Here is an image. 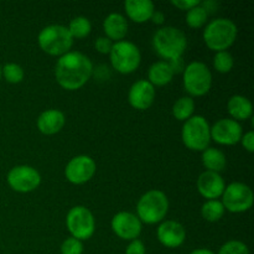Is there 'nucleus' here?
Segmentation results:
<instances>
[{"label": "nucleus", "mask_w": 254, "mask_h": 254, "mask_svg": "<svg viewBox=\"0 0 254 254\" xmlns=\"http://www.w3.org/2000/svg\"><path fill=\"white\" fill-rule=\"evenodd\" d=\"M93 64L91 60L78 51H69L60 57L55 67V76L62 88L76 91L91 78Z\"/></svg>", "instance_id": "1"}, {"label": "nucleus", "mask_w": 254, "mask_h": 254, "mask_svg": "<svg viewBox=\"0 0 254 254\" xmlns=\"http://www.w3.org/2000/svg\"><path fill=\"white\" fill-rule=\"evenodd\" d=\"M237 25L231 19L218 17L207 24L203 30V41L206 46L216 52L226 51L237 39Z\"/></svg>", "instance_id": "2"}, {"label": "nucleus", "mask_w": 254, "mask_h": 254, "mask_svg": "<svg viewBox=\"0 0 254 254\" xmlns=\"http://www.w3.org/2000/svg\"><path fill=\"white\" fill-rule=\"evenodd\" d=\"M153 46L159 56L170 61L183 57V54L188 47V39L178 27L165 26L155 32L153 37Z\"/></svg>", "instance_id": "3"}, {"label": "nucleus", "mask_w": 254, "mask_h": 254, "mask_svg": "<svg viewBox=\"0 0 254 254\" xmlns=\"http://www.w3.org/2000/svg\"><path fill=\"white\" fill-rule=\"evenodd\" d=\"M169 211V200L160 190H150L144 193L136 205V217L146 225H155L165 218Z\"/></svg>", "instance_id": "4"}, {"label": "nucleus", "mask_w": 254, "mask_h": 254, "mask_svg": "<svg viewBox=\"0 0 254 254\" xmlns=\"http://www.w3.org/2000/svg\"><path fill=\"white\" fill-rule=\"evenodd\" d=\"M37 41L42 51L51 56L61 57L69 52L73 45V37L71 36L66 26L49 25L40 31Z\"/></svg>", "instance_id": "5"}, {"label": "nucleus", "mask_w": 254, "mask_h": 254, "mask_svg": "<svg viewBox=\"0 0 254 254\" xmlns=\"http://www.w3.org/2000/svg\"><path fill=\"white\" fill-rule=\"evenodd\" d=\"M181 138L185 146L193 151H203L211 141V127L201 116H192L184 123Z\"/></svg>", "instance_id": "6"}, {"label": "nucleus", "mask_w": 254, "mask_h": 254, "mask_svg": "<svg viewBox=\"0 0 254 254\" xmlns=\"http://www.w3.org/2000/svg\"><path fill=\"white\" fill-rule=\"evenodd\" d=\"M109 57L113 68L123 74H129L136 71L141 61V55L138 46L126 40L114 42L109 52Z\"/></svg>", "instance_id": "7"}, {"label": "nucleus", "mask_w": 254, "mask_h": 254, "mask_svg": "<svg viewBox=\"0 0 254 254\" xmlns=\"http://www.w3.org/2000/svg\"><path fill=\"white\" fill-rule=\"evenodd\" d=\"M184 87L193 97L205 96L212 87V73L203 62L193 61L184 69Z\"/></svg>", "instance_id": "8"}, {"label": "nucleus", "mask_w": 254, "mask_h": 254, "mask_svg": "<svg viewBox=\"0 0 254 254\" xmlns=\"http://www.w3.org/2000/svg\"><path fill=\"white\" fill-rule=\"evenodd\" d=\"M66 226L72 237L81 242L89 240L96 231L93 213L84 206H74L68 211Z\"/></svg>", "instance_id": "9"}, {"label": "nucleus", "mask_w": 254, "mask_h": 254, "mask_svg": "<svg viewBox=\"0 0 254 254\" xmlns=\"http://www.w3.org/2000/svg\"><path fill=\"white\" fill-rule=\"evenodd\" d=\"M254 195L252 189L243 183H232L226 186L222 193V205L225 210L233 213L246 212L253 206Z\"/></svg>", "instance_id": "10"}, {"label": "nucleus", "mask_w": 254, "mask_h": 254, "mask_svg": "<svg viewBox=\"0 0 254 254\" xmlns=\"http://www.w3.org/2000/svg\"><path fill=\"white\" fill-rule=\"evenodd\" d=\"M7 184L16 192H31L41 184V176L36 169L27 165H19L12 168L7 174Z\"/></svg>", "instance_id": "11"}, {"label": "nucleus", "mask_w": 254, "mask_h": 254, "mask_svg": "<svg viewBox=\"0 0 254 254\" xmlns=\"http://www.w3.org/2000/svg\"><path fill=\"white\" fill-rule=\"evenodd\" d=\"M94 174H96V163L88 155L74 156L68 161L64 169L66 179L74 185L88 183Z\"/></svg>", "instance_id": "12"}, {"label": "nucleus", "mask_w": 254, "mask_h": 254, "mask_svg": "<svg viewBox=\"0 0 254 254\" xmlns=\"http://www.w3.org/2000/svg\"><path fill=\"white\" fill-rule=\"evenodd\" d=\"M242 135V127L233 119H220L211 127V139L221 145H235Z\"/></svg>", "instance_id": "13"}, {"label": "nucleus", "mask_w": 254, "mask_h": 254, "mask_svg": "<svg viewBox=\"0 0 254 254\" xmlns=\"http://www.w3.org/2000/svg\"><path fill=\"white\" fill-rule=\"evenodd\" d=\"M112 230L119 238L126 241L138 240L141 232V222L134 213L118 212L112 218Z\"/></svg>", "instance_id": "14"}, {"label": "nucleus", "mask_w": 254, "mask_h": 254, "mask_svg": "<svg viewBox=\"0 0 254 254\" xmlns=\"http://www.w3.org/2000/svg\"><path fill=\"white\" fill-rule=\"evenodd\" d=\"M129 103L138 111L150 108L155 99V87L145 79H139L131 84L128 94Z\"/></svg>", "instance_id": "15"}, {"label": "nucleus", "mask_w": 254, "mask_h": 254, "mask_svg": "<svg viewBox=\"0 0 254 254\" xmlns=\"http://www.w3.org/2000/svg\"><path fill=\"white\" fill-rule=\"evenodd\" d=\"M156 235H158L159 242L166 248L180 247L186 240L185 227L173 220L164 221L158 227Z\"/></svg>", "instance_id": "16"}, {"label": "nucleus", "mask_w": 254, "mask_h": 254, "mask_svg": "<svg viewBox=\"0 0 254 254\" xmlns=\"http://www.w3.org/2000/svg\"><path fill=\"white\" fill-rule=\"evenodd\" d=\"M226 185L222 176L212 171H203L197 179V190L207 200H217L225 191Z\"/></svg>", "instance_id": "17"}, {"label": "nucleus", "mask_w": 254, "mask_h": 254, "mask_svg": "<svg viewBox=\"0 0 254 254\" xmlns=\"http://www.w3.org/2000/svg\"><path fill=\"white\" fill-rule=\"evenodd\" d=\"M66 123L64 114L59 109H47L37 118V128L45 135L57 134Z\"/></svg>", "instance_id": "18"}, {"label": "nucleus", "mask_w": 254, "mask_h": 254, "mask_svg": "<svg viewBox=\"0 0 254 254\" xmlns=\"http://www.w3.org/2000/svg\"><path fill=\"white\" fill-rule=\"evenodd\" d=\"M124 7L129 19L136 24H143L150 20L155 11V5L150 0H127Z\"/></svg>", "instance_id": "19"}, {"label": "nucleus", "mask_w": 254, "mask_h": 254, "mask_svg": "<svg viewBox=\"0 0 254 254\" xmlns=\"http://www.w3.org/2000/svg\"><path fill=\"white\" fill-rule=\"evenodd\" d=\"M103 31L111 41H122L128 32V21L118 12H112L104 19Z\"/></svg>", "instance_id": "20"}, {"label": "nucleus", "mask_w": 254, "mask_h": 254, "mask_svg": "<svg viewBox=\"0 0 254 254\" xmlns=\"http://www.w3.org/2000/svg\"><path fill=\"white\" fill-rule=\"evenodd\" d=\"M227 109L233 121H246L253 114V106L245 96H233L228 99Z\"/></svg>", "instance_id": "21"}, {"label": "nucleus", "mask_w": 254, "mask_h": 254, "mask_svg": "<svg viewBox=\"0 0 254 254\" xmlns=\"http://www.w3.org/2000/svg\"><path fill=\"white\" fill-rule=\"evenodd\" d=\"M174 77V72L171 69L170 64L168 61H158L150 66L148 71L149 82L155 86H165L170 83Z\"/></svg>", "instance_id": "22"}, {"label": "nucleus", "mask_w": 254, "mask_h": 254, "mask_svg": "<svg viewBox=\"0 0 254 254\" xmlns=\"http://www.w3.org/2000/svg\"><path fill=\"white\" fill-rule=\"evenodd\" d=\"M202 164L207 171L220 174L227 165L226 155L221 150L215 148H207L202 151Z\"/></svg>", "instance_id": "23"}, {"label": "nucleus", "mask_w": 254, "mask_h": 254, "mask_svg": "<svg viewBox=\"0 0 254 254\" xmlns=\"http://www.w3.org/2000/svg\"><path fill=\"white\" fill-rule=\"evenodd\" d=\"M193 112H195V101L191 97H181L173 106V116L178 121L186 122L193 116Z\"/></svg>", "instance_id": "24"}, {"label": "nucleus", "mask_w": 254, "mask_h": 254, "mask_svg": "<svg viewBox=\"0 0 254 254\" xmlns=\"http://www.w3.org/2000/svg\"><path fill=\"white\" fill-rule=\"evenodd\" d=\"M225 207L218 200H207L201 207V215L208 222H217L225 215Z\"/></svg>", "instance_id": "25"}, {"label": "nucleus", "mask_w": 254, "mask_h": 254, "mask_svg": "<svg viewBox=\"0 0 254 254\" xmlns=\"http://www.w3.org/2000/svg\"><path fill=\"white\" fill-rule=\"evenodd\" d=\"M68 31L71 36L74 39H83V37L88 36L91 34L92 25L87 17L84 16H77L71 20L68 25Z\"/></svg>", "instance_id": "26"}, {"label": "nucleus", "mask_w": 254, "mask_h": 254, "mask_svg": "<svg viewBox=\"0 0 254 254\" xmlns=\"http://www.w3.org/2000/svg\"><path fill=\"white\" fill-rule=\"evenodd\" d=\"M207 12L201 6L200 2V5L189 10L188 14H186V22L191 29H200L207 22Z\"/></svg>", "instance_id": "27"}, {"label": "nucleus", "mask_w": 254, "mask_h": 254, "mask_svg": "<svg viewBox=\"0 0 254 254\" xmlns=\"http://www.w3.org/2000/svg\"><path fill=\"white\" fill-rule=\"evenodd\" d=\"M235 66V60L228 51L216 52L213 57V67L220 73H228Z\"/></svg>", "instance_id": "28"}, {"label": "nucleus", "mask_w": 254, "mask_h": 254, "mask_svg": "<svg viewBox=\"0 0 254 254\" xmlns=\"http://www.w3.org/2000/svg\"><path fill=\"white\" fill-rule=\"evenodd\" d=\"M1 76L6 79L9 83H20L24 79V69L17 64H6L1 68Z\"/></svg>", "instance_id": "29"}, {"label": "nucleus", "mask_w": 254, "mask_h": 254, "mask_svg": "<svg viewBox=\"0 0 254 254\" xmlns=\"http://www.w3.org/2000/svg\"><path fill=\"white\" fill-rule=\"evenodd\" d=\"M218 254H250V250L241 241H228L220 248Z\"/></svg>", "instance_id": "30"}, {"label": "nucleus", "mask_w": 254, "mask_h": 254, "mask_svg": "<svg viewBox=\"0 0 254 254\" xmlns=\"http://www.w3.org/2000/svg\"><path fill=\"white\" fill-rule=\"evenodd\" d=\"M83 253V245L81 241L73 237L66 238L61 246V254H82Z\"/></svg>", "instance_id": "31"}, {"label": "nucleus", "mask_w": 254, "mask_h": 254, "mask_svg": "<svg viewBox=\"0 0 254 254\" xmlns=\"http://www.w3.org/2000/svg\"><path fill=\"white\" fill-rule=\"evenodd\" d=\"M94 46H96V50L99 52V54L109 55V52H111L112 50V46H113V42H112L108 37L102 36L96 40Z\"/></svg>", "instance_id": "32"}, {"label": "nucleus", "mask_w": 254, "mask_h": 254, "mask_svg": "<svg viewBox=\"0 0 254 254\" xmlns=\"http://www.w3.org/2000/svg\"><path fill=\"white\" fill-rule=\"evenodd\" d=\"M126 254H145V246L140 240L130 241L126 250Z\"/></svg>", "instance_id": "33"}, {"label": "nucleus", "mask_w": 254, "mask_h": 254, "mask_svg": "<svg viewBox=\"0 0 254 254\" xmlns=\"http://www.w3.org/2000/svg\"><path fill=\"white\" fill-rule=\"evenodd\" d=\"M200 0H174V1H171V5H174V6L180 10H184V11L185 10L189 11L192 7L200 5Z\"/></svg>", "instance_id": "34"}, {"label": "nucleus", "mask_w": 254, "mask_h": 254, "mask_svg": "<svg viewBox=\"0 0 254 254\" xmlns=\"http://www.w3.org/2000/svg\"><path fill=\"white\" fill-rule=\"evenodd\" d=\"M241 141H242V145L246 150L250 151V153H253L254 151V133H253V130L247 131L245 135H242Z\"/></svg>", "instance_id": "35"}, {"label": "nucleus", "mask_w": 254, "mask_h": 254, "mask_svg": "<svg viewBox=\"0 0 254 254\" xmlns=\"http://www.w3.org/2000/svg\"><path fill=\"white\" fill-rule=\"evenodd\" d=\"M168 62H169V64H170L171 69H173L174 74L184 72V69H185V64H184L183 57H178V59L170 60V61H168Z\"/></svg>", "instance_id": "36"}, {"label": "nucleus", "mask_w": 254, "mask_h": 254, "mask_svg": "<svg viewBox=\"0 0 254 254\" xmlns=\"http://www.w3.org/2000/svg\"><path fill=\"white\" fill-rule=\"evenodd\" d=\"M201 6L203 7V9L206 10V12H207V15H210V14H213V12H216L217 11V9H218V2H216V1H210V0H208V1H201Z\"/></svg>", "instance_id": "37"}, {"label": "nucleus", "mask_w": 254, "mask_h": 254, "mask_svg": "<svg viewBox=\"0 0 254 254\" xmlns=\"http://www.w3.org/2000/svg\"><path fill=\"white\" fill-rule=\"evenodd\" d=\"M150 20L154 22V24L161 25L164 21H165V15H164V12L155 10V11L153 12V15H151Z\"/></svg>", "instance_id": "38"}, {"label": "nucleus", "mask_w": 254, "mask_h": 254, "mask_svg": "<svg viewBox=\"0 0 254 254\" xmlns=\"http://www.w3.org/2000/svg\"><path fill=\"white\" fill-rule=\"evenodd\" d=\"M190 254H215L211 250H207V248H197V250L192 251Z\"/></svg>", "instance_id": "39"}, {"label": "nucleus", "mask_w": 254, "mask_h": 254, "mask_svg": "<svg viewBox=\"0 0 254 254\" xmlns=\"http://www.w3.org/2000/svg\"><path fill=\"white\" fill-rule=\"evenodd\" d=\"M0 78H1V67H0Z\"/></svg>", "instance_id": "40"}]
</instances>
